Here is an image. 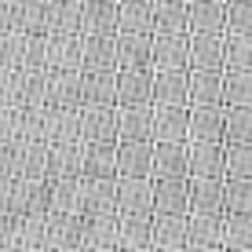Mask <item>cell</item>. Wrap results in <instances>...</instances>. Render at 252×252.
Masks as SVG:
<instances>
[{
  "label": "cell",
  "mask_w": 252,
  "mask_h": 252,
  "mask_svg": "<svg viewBox=\"0 0 252 252\" xmlns=\"http://www.w3.org/2000/svg\"><path fill=\"white\" fill-rule=\"evenodd\" d=\"M154 212L190 216V176H154Z\"/></svg>",
  "instance_id": "1"
},
{
  "label": "cell",
  "mask_w": 252,
  "mask_h": 252,
  "mask_svg": "<svg viewBox=\"0 0 252 252\" xmlns=\"http://www.w3.org/2000/svg\"><path fill=\"white\" fill-rule=\"evenodd\" d=\"M190 66L176 69H158L154 77V106H190Z\"/></svg>",
  "instance_id": "2"
},
{
  "label": "cell",
  "mask_w": 252,
  "mask_h": 252,
  "mask_svg": "<svg viewBox=\"0 0 252 252\" xmlns=\"http://www.w3.org/2000/svg\"><path fill=\"white\" fill-rule=\"evenodd\" d=\"M158 139H121L117 143V172L121 176H154Z\"/></svg>",
  "instance_id": "3"
},
{
  "label": "cell",
  "mask_w": 252,
  "mask_h": 252,
  "mask_svg": "<svg viewBox=\"0 0 252 252\" xmlns=\"http://www.w3.org/2000/svg\"><path fill=\"white\" fill-rule=\"evenodd\" d=\"M154 77H158V66L117 69V102H121V106H143V102H154Z\"/></svg>",
  "instance_id": "4"
},
{
  "label": "cell",
  "mask_w": 252,
  "mask_h": 252,
  "mask_svg": "<svg viewBox=\"0 0 252 252\" xmlns=\"http://www.w3.org/2000/svg\"><path fill=\"white\" fill-rule=\"evenodd\" d=\"M227 179L216 176H190V216H223Z\"/></svg>",
  "instance_id": "5"
},
{
  "label": "cell",
  "mask_w": 252,
  "mask_h": 252,
  "mask_svg": "<svg viewBox=\"0 0 252 252\" xmlns=\"http://www.w3.org/2000/svg\"><path fill=\"white\" fill-rule=\"evenodd\" d=\"M190 143H227V106H190Z\"/></svg>",
  "instance_id": "6"
},
{
  "label": "cell",
  "mask_w": 252,
  "mask_h": 252,
  "mask_svg": "<svg viewBox=\"0 0 252 252\" xmlns=\"http://www.w3.org/2000/svg\"><path fill=\"white\" fill-rule=\"evenodd\" d=\"M190 106H227V69H194Z\"/></svg>",
  "instance_id": "7"
},
{
  "label": "cell",
  "mask_w": 252,
  "mask_h": 252,
  "mask_svg": "<svg viewBox=\"0 0 252 252\" xmlns=\"http://www.w3.org/2000/svg\"><path fill=\"white\" fill-rule=\"evenodd\" d=\"M190 69H227V33H190Z\"/></svg>",
  "instance_id": "8"
},
{
  "label": "cell",
  "mask_w": 252,
  "mask_h": 252,
  "mask_svg": "<svg viewBox=\"0 0 252 252\" xmlns=\"http://www.w3.org/2000/svg\"><path fill=\"white\" fill-rule=\"evenodd\" d=\"M84 106H121L117 102V69H95L84 66Z\"/></svg>",
  "instance_id": "9"
},
{
  "label": "cell",
  "mask_w": 252,
  "mask_h": 252,
  "mask_svg": "<svg viewBox=\"0 0 252 252\" xmlns=\"http://www.w3.org/2000/svg\"><path fill=\"white\" fill-rule=\"evenodd\" d=\"M190 33H154V66L158 69H176L190 66Z\"/></svg>",
  "instance_id": "10"
},
{
  "label": "cell",
  "mask_w": 252,
  "mask_h": 252,
  "mask_svg": "<svg viewBox=\"0 0 252 252\" xmlns=\"http://www.w3.org/2000/svg\"><path fill=\"white\" fill-rule=\"evenodd\" d=\"M81 125H84V143L121 139V106H84Z\"/></svg>",
  "instance_id": "11"
},
{
  "label": "cell",
  "mask_w": 252,
  "mask_h": 252,
  "mask_svg": "<svg viewBox=\"0 0 252 252\" xmlns=\"http://www.w3.org/2000/svg\"><path fill=\"white\" fill-rule=\"evenodd\" d=\"M190 176L227 179V143H190Z\"/></svg>",
  "instance_id": "12"
},
{
  "label": "cell",
  "mask_w": 252,
  "mask_h": 252,
  "mask_svg": "<svg viewBox=\"0 0 252 252\" xmlns=\"http://www.w3.org/2000/svg\"><path fill=\"white\" fill-rule=\"evenodd\" d=\"M190 33H227V0H190Z\"/></svg>",
  "instance_id": "13"
},
{
  "label": "cell",
  "mask_w": 252,
  "mask_h": 252,
  "mask_svg": "<svg viewBox=\"0 0 252 252\" xmlns=\"http://www.w3.org/2000/svg\"><path fill=\"white\" fill-rule=\"evenodd\" d=\"M154 33H190V0H154Z\"/></svg>",
  "instance_id": "14"
},
{
  "label": "cell",
  "mask_w": 252,
  "mask_h": 252,
  "mask_svg": "<svg viewBox=\"0 0 252 252\" xmlns=\"http://www.w3.org/2000/svg\"><path fill=\"white\" fill-rule=\"evenodd\" d=\"M154 241H158V249H190V216L154 212Z\"/></svg>",
  "instance_id": "15"
},
{
  "label": "cell",
  "mask_w": 252,
  "mask_h": 252,
  "mask_svg": "<svg viewBox=\"0 0 252 252\" xmlns=\"http://www.w3.org/2000/svg\"><path fill=\"white\" fill-rule=\"evenodd\" d=\"M223 220H252V179H245V176H227Z\"/></svg>",
  "instance_id": "16"
},
{
  "label": "cell",
  "mask_w": 252,
  "mask_h": 252,
  "mask_svg": "<svg viewBox=\"0 0 252 252\" xmlns=\"http://www.w3.org/2000/svg\"><path fill=\"white\" fill-rule=\"evenodd\" d=\"M154 66V33H121V69Z\"/></svg>",
  "instance_id": "17"
},
{
  "label": "cell",
  "mask_w": 252,
  "mask_h": 252,
  "mask_svg": "<svg viewBox=\"0 0 252 252\" xmlns=\"http://www.w3.org/2000/svg\"><path fill=\"white\" fill-rule=\"evenodd\" d=\"M154 135L190 139V106H154Z\"/></svg>",
  "instance_id": "18"
},
{
  "label": "cell",
  "mask_w": 252,
  "mask_h": 252,
  "mask_svg": "<svg viewBox=\"0 0 252 252\" xmlns=\"http://www.w3.org/2000/svg\"><path fill=\"white\" fill-rule=\"evenodd\" d=\"M121 139H158L154 135V102L121 106Z\"/></svg>",
  "instance_id": "19"
},
{
  "label": "cell",
  "mask_w": 252,
  "mask_h": 252,
  "mask_svg": "<svg viewBox=\"0 0 252 252\" xmlns=\"http://www.w3.org/2000/svg\"><path fill=\"white\" fill-rule=\"evenodd\" d=\"M223 216H190V249H223Z\"/></svg>",
  "instance_id": "20"
},
{
  "label": "cell",
  "mask_w": 252,
  "mask_h": 252,
  "mask_svg": "<svg viewBox=\"0 0 252 252\" xmlns=\"http://www.w3.org/2000/svg\"><path fill=\"white\" fill-rule=\"evenodd\" d=\"M121 33H154V0H121Z\"/></svg>",
  "instance_id": "21"
},
{
  "label": "cell",
  "mask_w": 252,
  "mask_h": 252,
  "mask_svg": "<svg viewBox=\"0 0 252 252\" xmlns=\"http://www.w3.org/2000/svg\"><path fill=\"white\" fill-rule=\"evenodd\" d=\"M227 143H252V102L227 106Z\"/></svg>",
  "instance_id": "22"
},
{
  "label": "cell",
  "mask_w": 252,
  "mask_h": 252,
  "mask_svg": "<svg viewBox=\"0 0 252 252\" xmlns=\"http://www.w3.org/2000/svg\"><path fill=\"white\" fill-rule=\"evenodd\" d=\"M227 69H252V33H227Z\"/></svg>",
  "instance_id": "23"
},
{
  "label": "cell",
  "mask_w": 252,
  "mask_h": 252,
  "mask_svg": "<svg viewBox=\"0 0 252 252\" xmlns=\"http://www.w3.org/2000/svg\"><path fill=\"white\" fill-rule=\"evenodd\" d=\"M223 249L249 252L252 249V220H223Z\"/></svg>",
  "instance_id": "24"
},
{
  "label": "cell",
  "mask_w": 252,
  "mask_h": 252,
  "mask_svg": "<svg viewBox=\"0 0 252 252\" xmlns=\"http://www.w3.org/2000/svg\"><path fill=\"white\" fill-rule=\"evenodd\" d=\"M252 102V69H227V106Z\"/></svg>",
  "instance_id": "25"
},
{
  "label": "cell",
  "mask_w": 252,
  "mask_h": 252,
  "mask_svg": "<svg viewBox=\"0 0 252 252\" xmlns=\"http://www.w3.org/2000/svg\"><path fill=\"white\" fill-rule=\"evenodd\" d=\"M227 176L252 179V143H227Z\"/></svg>",
  "instance_id": "26"
},
{
  "label": "cell",
  "mask_w": 252,
  "mask_h": 252,
  "mask_svg": "<svg viewBox=\"0 0 252 252\" xmlns=\"http://www.w3.org/2000/svg\"><path fill=\"white\" fill-rule=\"evenodd\" d=\"M227 33H252V0H227Z\"/></svg>",
  "instance_id": "27"
}]
</instances>
